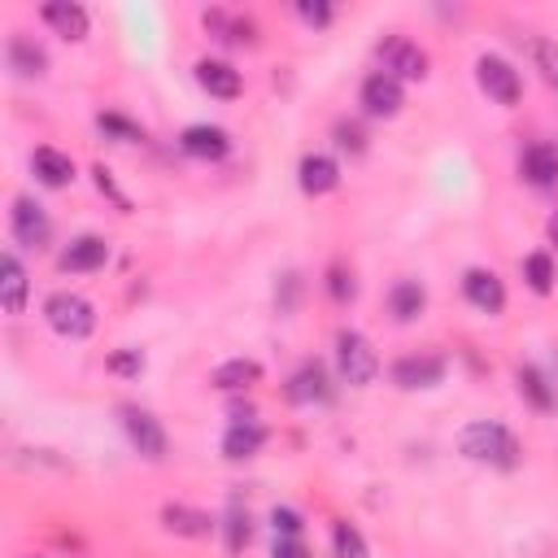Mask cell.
Returning <instances> with one entry per match:
<instances>
[{
    "label": "cell",
    "mask_w": 558,
    "mask_h": 558,
    "mask_svg": "<svg viewBox=\"0 0 558 558\" xmlns=\"http://www.w3.org/2000/svg\"><path fill=\"white\" fill-rule=\"evenodd\" d=\"M458 453L480 462V466H497V471H514L523 449H519V436L493 418H475L458 432Z\"/></svg>",
    "instance_id": "6da1fadb"
},
{
    "label": "cell",
    "mask_w": 558,
    "mask_h": 558,
    "mask_svg": "<svg viewBox=\"0 0 558 558\" xmlns=\"http://www.w3.org/2000/svg\"><path fill=\"white\" fill-rule=\"evenodd\" d=\"M44 323L57 331V336H65V340H87L92 331H96V305L87 301V296H78V292H52L48 301H44Z\"/></svg>",
    "instance_id": "7a4b0ae2"
},
{
    "label": "cell",
    "mask_w": 558,
    "mask_h": 558,
    "mask_svg": "<svg viewBox=\"0 0 558 558\" xmlns=\"http://www.w3.org/2000/svg\"><path fill=\"white\" fill-rule=\"evenodd\" d=\"M336 371H340V379L353 384V388L375 384V375H379V353L371 349V340H366L362 331H353V327H340V331H336Z\"/></svg>",
    "instance_id": "3957f363"
},
{
    "label": "cell",
    "mask_w": 558,
    "mask_h": 558,
    "mask_svg": "<svg viewBox=\"0 0 558 558\" xmlns=\"http://www.w3.org/2000/svg\"><path fill=\"white\" fill-rule=\"evenodd\" d=\"M475 83H480V92H484L488 100H497V105H514V100L523 96L519 70H514L506 57H497V52H484V57L475 61Z\"/></svg>",
    "instance_id": "277c9868"
},
{
    "label": "cell",
    "mask_w": 558,
    "mask_h": 558,
    "mask_svg": "<svg viewBox=\"0 0 558 558\" xmlns=\"http://www.w3.org/2000/svg\"><path fill=\"white\" fill-rule=\"evenodd\" d=\"M122 432H126V440L135 445L140 458H148V462H161L166 458V427L148 410L122 405Z\"/></svg>",
    "instance_id": "5b68a950"
},
{
    "label": "cell",
    "mask_w": 558,
    "mask_h": 558,
    "mask_svg": "<svg viewBox=\"0 0 558 558\" xmlns=\"http://www.w3.org/2000/svg\"><path fill=\"white\" fill-rule=\"evenodd\" d=\"M357 100H362V113H366V118H397L401 105H405V87H401L392 74L375 70V74L362 78Z\"/></svg>",
    "instance_id": "8992f818"
},
{
    "label": "cell",
    "mask_w": 558,
    "mask_h": 558,
    "mask_svg": "<svg viewBox=\"0 0 558 558\" xmlns=\"http://www.w3.org/2000/svg\"><path fill=\"white\" fill-rule=\"evenodd\" d=\"M9 231H13L17 244H26V248H44L48 235H52V222H48V214H44L39 201L17 196L13 209H9Z\"/></svg>",
    "instance_id": "52a82bcc"
},
{
    "label": "cell",
    "mask_w": 558,
    "mask_h": 558,
    "mask_svg": "<svg viewBox=\"0 0 558 558\" xmlns=\"http://www.w3.org/2000/svg\"><path fill=\"white\" fill-rule=\"evenodd\" d=\"M445 379V357L440 353H405L392 362V384L414 392V388H436Z\"/></svg>",
    "instance_id": "ba28073f"
},
{
    "label": "cell",
    "mask_w": 558,
    "mask_h": 558,
    "mask_svg": "<svg viewBox=\"0 0 558 558\" xmlns=\"http://www.w3.org/2000/svg\"><path fill=\"white\" fill-rule=\"evenodd\" d=\"M379 61H384V74H392L397 83H401V78H423V74H427V52H423L418 44L401 39V35H392V39L379 44Z\"/></svg>",
    "instance_id": "9c48e42d"
},
{
    "label": "cell",
    "mask_w": 558,
    "mask_h": 558,
    "mask_svg": "<svg viewBox=\"0 0 558 558\" xmlns=\"http://www.w3.org/2000/svg\"><path fill=\"white\" fill-rule=\"evenodd\" d=\"M462 296L480 310V314H501L506 310V283L497 279V270H484V266H471L462 275Z\"/></svg>",
    "instance_id": "30bf717a"
},
{
    "label": "cell",
    "mask_w": 558,
    "mask_h": 558,
    "mask_svg": "<svg viewBox=\"0 0 558 558\" xmlns=\"http://www.w3.org/2000/svg\"><path fill=\"white\" fill-rule=\"evenodd\" d=\"M179 148H183L187 157H196V161H222V157L231 153V135H227L222 126H209V122H192V126H183V135H179Z\"/></svg>",
    "instance_id": "8fae6325"
},
{
    "label": "cell",
    "mask_w": 558,
    "mask_h": 558,
    "mask_svg": "<svg viewBox=\"0 0 558 558\" xmlns=\"http://www.w3.org/2000/svg\"><path fill=\"white\" fill-rule=\"evenodd\" d=\"M288 401L296 405H318V401H331V379H327V366L318 357L301 362L288 379Z\"/></svg>",
    "instance_id": "7c38bea8"
},
{
    "label": "cell",
    "mask_w": 558,
    "mask_h": 558,
    "mask_svg": "<svg viewBox=\"0 0 558 558\" xmlns=\"http://www.w3.org/2000/svg\"><path fill=\"white\" fill-rule=\"evenodd\" d=\"M519 174H523L532 187H541V192L558 187V144H549V140L527 144L523 157H519Z\"/></svg>",
    "instance_id": "4fadbf2b"
},
{
    "label": "cell",
    "mask_w": 558,
    "mask_h": 558,
    "mask_svg": "<svg viewBox=\"0 0 558 558\" xmlns=\"http://www.w3.org/2000/svg\"><path fill=\"white\" fill-rule=\"evenodd\" d=\"M196 83H201V92H209V96H218V100H235V96L244 92L240 70H235L231 61H218V57H201V61H196Z\"/></svg>",
    "instance_id": "5bb4252c"
},
{
    "label": "cell",
    "mask_w": 558,
    "mask_h": 558,
    "mask_svg": "<svg viewBox=\"0 0 558 558\" xmlns=\"http://www.w3.org/2000/svg\"><path fill=\"white\" fill-rule=\"evenodd\" d=\"M296 183H301L305 196H327V192H336V187H340V166H336V157H327V153H305L301 166H296Z\"/></svg>",
    "instance_id": "9a60e30c"
},
{
    "label": "cell",
    "mask_w": 558,
    "mask_h": 558,
    "mask_svg": "<svg viewBox=\"0 0 558 558\" xmlns=\"http://www.w3.org/2000/svg\"><path fill=\"white\" fill-rule=\"evenodd\" d=\"M105 262H109V244H105L100 235H74V240L61 248V257H57V266H61V270H74V275L100 270Z\"/></svg>",
    "instance_id": "2e32d148"
},
{
    "label": "cell",
    "mask_w": 558,
    "mask_h": 558,
    "mask_svg": "<svg viewBox=\"0 0 558 558\" xmlns=\"http://www.w3.org/2000/svg\"><path fill=\"white\" fill-rule=\"evenodd\" d=\"M161 527L174 532V536H187V541H205L214 532V519L196 506H183V501H166L161 506Z\"/></svg>",
    "instance_id": "e0dca14e"
},
{
    "label": "cell",
    "mask_w": 558,
    "mask_h": 558,
    "mask_svg": "<svg viewBox=\"0 0 558 558\" xmlns=\"http://www.w3.org/2000/svg\"><path fill=\"white\" fill-rule=\"evenodd\" d=\"M44 22L61 35V39H87V31H92V17H87V9L83 4H74V0H52V4H44Z\"/></svg>",
    "instance_id": "ac0fdd59"
},
{
    "label": "cell",
    "mask_w": 558,
    "mask_h": 558,
    "mask_svg": "<svg viewBox=\"0 0 558 558\" xmlns=\"http://www.w3.org/2000/svg\"><path fill=\"white\" fill-rule=\"evenodd\" d=\"M257 379H262V362H257V357H227V362H218V366L209 371V384L222 388V392H244V388H253Z\"/></svg>",
    "instance_id": "d6986e66"
},
{
    "label": "cell",
    "mask_w": 558,
    "mask_h": 558,
    "mask_svg": "<svg viewBox=\"0 0 558 558\" xmlns=\"http://www.w3.org/2000/svg\"><path fill=\"white\" fill-rule=\"evenodd\" d=\"M262 445H266V427L253 423V418H248V423H231V427L222 432V458H231V462L257 458Z\"/></svg>",
    "instance_id": "ffe728a7"
},
{
    "label": "cell",
    "mask_w": 558,
    "mask_h": 558,
    "mask_svg": "<svg viewBox=\"0 0 558 558\" xmlns=\"http://www.w3.org/2000/svg\"><path fill=\"white\" fill-rule=\"evenodd\" d=\"M26 292H31L26 266H22L13 253H4V257H0V301H4V310H9V314H22V310H26Z\"/></svg>",
    "instance_id": "44dd1931"
},
{
    "label": "cell",
    "mask_w": 558,
    "mask_h": 558,
    "mask_svg": "<svg viewBox=\"0 0 558 558\" xmlns=\"http://www.w3.org/2000/svg\"><path fill=\"white\" fill-rule=\"evenodd\" d=\"M31 170H35V179L44 183V187H65L70 179H74V161L61 153V148H35L31 153Z\"/></svg>",
    "instance_id": "7402d4cb"
},
{
    "label": "cell",
    "mask_w": 558,
    "mask_h": 558,
    "mask_svg": "<svg viewBox=\"0 0 558 558\" xmlns=\"http://www.w3.org/2000/svg\"><path fill=\"white\" fill-rule=\"evenodd\" d=\"M514 379H519V397H523L532 410H541V414L558 410V388L545 379V371H536V366H519Z\"/></svg>",
    "instance_id": "603a6c76"
},
{
    "label": "cell",
    "mask_w": 558,
    "mask_h": 558,
    "mask_svg": "<svg viewBox=\"0 0 558 558\" xmlns=\"http://www.w3.org/2000/svg\"><path fill=\"white\" fill-rule=\"evenodd\" d=\"M388 310H392L397 323H414L427 310V288L418 279H397L392 292H388Z\"/></svg>",
    "instance_id": "cb8c5ba5"
},
{
    "label": "cell",
    "mask_w": 558,
    "mask_h": 558,
    "mask_svg": "<svg viewBox=\"0 0 558 558\" xmlns=\"http://www.w3.org/2000/svg\"><path fill=\"white\" fill-rule=\"evenodd\" d=\"M9 70H17L22 78H39V74L48 70V57H44V48H39L35 39L13 35V39H9Z\"/></svg>",
    "instance_id": "d4e9b609"
},
{
    "label": "cell",
    "mask_w": 558,
    "mask_h": 558,
    "mask_svg": "<svg viewBox=\"0 0 558 558\" xmlns=\"http://www.w3.org/2000/svg\"><path fill=\"white\" fill-rule=\"evenodd\" d=\"M205 26H209L214 39H222V44H253V39H257L248 17H231V13H222V9H209V13H205Z\"/></svg>",
    "instance_id": "484cf974"
},
{
    "label": "cell",
    "mask_w": 558,
    "mask_h": 558,
    "mask_svg": "<svg viewBox=\"0 0 558 558\" xmlns=\"http://www.w3.org/2000/svg\"><path fill=\"white\" fill-rule=\"evenodd\" d=\"M248 536H253L248 510H244L240 501H231V506H227V514H222V541H227V554H244Z\"/></svg>",
    "instance_id": "4316f807"
},
{
    "label": "cell",
    "mask_w": 558,
    "mask_h": 558,
    "mask_svg": "<svg viewBox=\"0 0 558 558\" xmlns=\"http://www.w3.org/2000/svg\"><path fill=\"white\" fill-rule=\"evenodd\" d=\"M554 257L549 253H527L523 257V279H527V288L536 292V296H549L554 292Z\"/></svg>",
    "instance_id": "83f0119b"
},
{
    "label": "cell",
    "mask_w": 558,
    "mask_h": 558,
    "mask_svg": "<svg viewBox=\"0 0 558 558\" xmlns=\"http://www.w3.org/2000/svg\"><path fill=\"white\" fill-rule=\"evenodd\" d=\"M331 554H336V558H371L366 536H362L353 523H344V519L331 527Z\"/></svg>",
    "instance_id": "f1b7e54d"
},
{
    "label": "cell",
    "mask_w": 558,
    "mask_h": 558,
    "mask_svg": "<svg viewBox=\"0 0 558 558\" xmlns=\"http://www.w3.org/2000/svg\"><path fill=\"white\" fill-rule=\"evenodd\" d=\"M96 126H100L109 140H118V144H140V140H144V126L131 122V118H122V113H96Z\"/></svg>",
    "instance_id": "f546056e"
},
{
    "label": "cell",
    "mask_w": 558,
    "mask_h": 558,
    "mask_svg": "<svg viewBox=\"0 0 558 558\" xmlns=\"http://www.w3.org/2000/svg\"><path fill=\"white\" fill-rule=\"evenodd\" d=\"M532 61H536L541 78L558 92V44H554V39H545V35H536V39H532Z\"/></svg>",
    "instance_id": "4dcf8cb0"
},
{
    "label": "cell",
    "mask_w": 558,
    "mask_h": 558,
    "mask_svg": "<svg viewBox=\"0 0 558 558\" xmlns=\"http://www.w3.org/2000/svg\"><path fill=\"white\" fill-rule=\"evenodd\" d=\"M327 292H331V301H336V305H349V301L357 296L353 270H349V266H340V262H331V266H327Z\"/></svg>",
    "instance_id": "1f68e13d"
},
{
    "label": "cell",
    "mask_w": 558,
    "mask_h": 558,
    "mask_svg": "<svg viewBox=\"0 0 558 558\" xmlns=\"http://www.w3.org/2000/svg\"><path fill=\"white\" fill-rule=\"evenodd\" d=\"M105 366H109V375H122V379H135V375L144 371V353H140V349H113Z\"/></svg>",
    "instance_id": "d6a6232c"
},
{
    "label": "cell",
    "mask_w": 558,
    "mask_h": 558,
    "mask_svg": "<svg viewBox=\"0 0 558 558\" xmlns=\"http://www.w3.org/2000/svg\"><path fill=\"white\" fill-rule=\"evenodd\" d=\"M270 527H275V536H301L305 532V519L292 506H275L270 510Z\"/></svg>",
    "instance_id": "836d02e7"
},
{
    "label": "cell",
    "mask_w": 558,
    "mask_h": 558,
    "mask_svg": "<svg viewBox=\"0 0 558 558\" xmlns=\"http://www.w3.org/2000/svg\"><path fill=\"white\" fill-rule=\"evenodd\" d=\"M336 144H340L344 153H366V131H362L357 122L340 118V122H336Z\"/></svg>",
    "instance_id": "e575fe53"
},
{
    "label": "cell",
    "mask_w": 558,
    "mask_h": 558,
    "mask_svg": "<svg viewBox=\"0 0 558 558\" xmlns=\"http://www.w3.org/2000/svg\"><path fill=\"white\" fill-rule=\"evenodd\" d=\"M331 4L327 0H296V17L305 22V26H327L331 22Z\"/></svg>",
    "instance_id": "d590c367"
},
{
    "label": "cell",
    "mask_w": 558,
    "mask_h": 558,
    "mask_svg": "<svg viewBox=\"0 0 558 558\" xmlns=\"http://www.w3.org/2000/svg\"><path fill=\"white\" fill-rule=\"evenodd\" d=\"M270 558H310V549H305V541H301V536H275Z\"/></svg>",
    "instance_id": "8d00e7d4"
},
{
    "label": "cell",
    "mask_w": 558,
    "mask_h": 558,
    "mask_svg": "<svg viewBox=\"0 0 558 558\" xmlns=\"http://www.w3.org/2000/svg\"><path fill=\"white\" fill-rule=\"evenodd\" d=\"M92 174H96V187H100L105 196H113V201H118V209H131V201H126V196H122V192L113 187V179H109V170H105V166H96Z\"/></svg>",
    "instance_id": "74e56055"
},
{
    "label": "cell",
    "mask_w": 558,
    "mask_h": 558,
    "mask_svg": "<svg viewBox=\"0 0 558 558\" xmlns=\"http://www.w3.org/2000/svg\"><path fill=\"white\" fill-rule=\"evenodd\" d=\"M549 235H554V244H558V214L549 218Z\"/></svg>",
    "instance_id": "f35d334b"
}]
</instances>
